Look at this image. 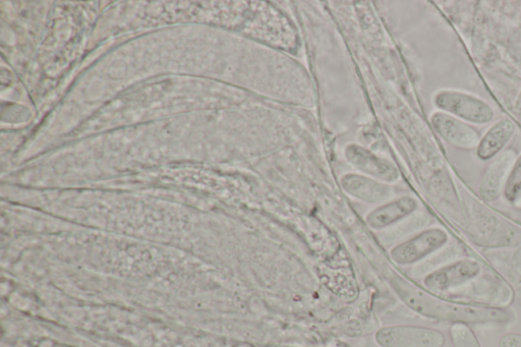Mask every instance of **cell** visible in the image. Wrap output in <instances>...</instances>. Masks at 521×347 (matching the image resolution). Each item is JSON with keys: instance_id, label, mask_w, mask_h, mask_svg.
<instances>
[{"instance_id": "6da1fadb", "label": "cell", "mask_w": 521, "mask_h": 347, "mask_svg": "<svg viewBox=\"0 0 521 347\" xmlns=\"http://www.w3.org/2000/svg\"><path fill=\"white\" fill-rule=\"evenodd\" d=\"M400 295L405 303L417 313L452 324L505 323L510 319V315L505 310L449 302L437 298L407 281L400 283Z\"/></svg>"}, {"instance_id": "7a4b0ae2", "label": "cell", "mask_w": 521, "mask_h": 347, "mask_svg": "<svg viewBox=\"0 0 521 347\" xmlns=\"http://www.w3.org/2000/svg\"><path fill=\"white\" fill-rule=\"evenodd\" d=\"M437 110L475 126H486L495 119L494 108L483 98L467 91L443 88L433 96Z\"/></svg>"}, {"instance_id": "3957f363", "label": "cell", "mask_w": 521, "mask_h": 347, "mask_svg": "<svg viewBox=\"0 0 521 347\" xmlns=\"http://www.w3.org/2000/svg\"><path fill=\"white\" fill-rule=\"evenodd\" d=\"M375 340L381 347H443L446 338L433 328L397 325L378 330Z\"/></svg>"}, {"instance_id": "277c9868", "label": "cell", "mask_w": 521, "mask_h": 347, "mask_svg": "<svg viewBox=\"0 0 521 347\" xmlns=\"http://www.w3.org/2000/svg\"><path fill=\"white\" fill-rule=\"evenodd\" d=\"M448 242L449 236L443 228L431 227L394 247L390 256L398 265H413L441 250Z\"/></svg>"}, {"instance_id": "5b68a950", "label": "cell", "mask_w": 521, "mask_h": 347, "mask_svg": "<svg viewBox=\"0 0 521 347\" xmlns=\"http://www.w3.org/2000/svg\"><path fill=\"white\" fill-rule=\"evenodd\" d=\"M344 157L361 175L389 185L399 180L396 166L366 147L349 144L344 148Z\"/></svg>"}, {"instance_id": "8992f818", "label": "cell", "mask_w": 521, "mask_h": 347, "mask_svg": "<svg viewBox=\"0 0 521 347\" xmlns=\"http://www.w3.org/2000/svg\"><path fill=\"white\" fill-rule=\"evenodd\" d=\"M482 273L481 264L473 259H460L429 273L426 287L434 292H448L476 279Z\"/></svg>"}, {"instance_id": "52a82bcc", "label": "cell", "mask_w": 521, "mask_h": 347, "mask_svg": "<svg viewBox=\"0 0 521 347\" xmlns=\"http://www.w3.org/2000/svg\"><path fill=\"white\" fill-rule=\"evenodd\" d=\"M430 122L435 132L447 143L463 149L477 148L481 134L473 126L442 111L431 114Z\"/></svg>"}, {"instance_id": "ba28073f", "label": "cell", "mask_w": 521, "mask_h": 347, "mask_svg": "<svg viewBox=\"0 0 521 347\" xmlns=\"http://www.w3.org/2000/svg\"><path fill=\"white\" fill-rule=\"evenodd\" d=\"M343 191L359 201L368 204H383L392 197L391 185L382 183L361 173H346L340 179Z\"/></svg>"}, {"instance_id": "9c48e42d", "label": "cell", "mask_w": 521, "mask_h": 347, "mask_svg": "<svg viewBox=\"0 0 521 347\" xmlns=\"http://www.w3.org/2000/svg\"><path fill=\"white\" fill-rule=\"evenodd\" d=\"M516 157L515 151L508 149L493 159L480 185V195L485 201L494 202L503 193Z\"/></svg>"}, {"instance_id": "30bf717a", "label": "cell", "mask_w": 521, "mask_h": 347, "mask_svg": "<svg viewBox=\"0 0 521 347\" xmlns=\"http://www.w3.org/2000/svg\"><path fill=\"white\" fill-rule=\"evenodd\" d=\"M419 207L417 199L402 196L381 204L366 216V222L372 229L387 228L412 215Z\"/></svg>"}, {"instance_id": "8fae6325", "label": "cell", "mask_w": 521, "mask_h": 347, "mask_svg": "<svg viewBox=\"0 0 521 347\" xmlns=\"http://www.w3.org/2000/svg\"><path fill=\"white\" fill-rule=\"evenodd\" d=\"M515 125L511 120L501 119L495 122L481 137L477 150L478 157L483 161L498 156L515 134Z\"/></svg>"}, {"instance_id": "7c38bea8", "label": "cell", "mask_w": 521, "mask_h": 347, "mask_svg": "<svg viewBox=\"0 0 521 347\" xmlns=\"http://www.w3.org/2000/svg\"><path fill=\"white\" fill-rule=\"evenodd\" d=\"M503 195L510 204H521V154L517 155L509 172Z\"/></svg>"}, {"instance_id": "4fadbf2b", "label": "cell", "mask_w": 521, "mask_h": 347, "mask_svg": "<svg viewBox=\"0 0 521 347\" xmlns=\"http://www.w3.org/2000/svg\"><path fill=\"white\" fill-rule=\"evenodd\" d=\"M453 347H482L475 332L466 323H454L450 327Z\"/></svg>"}, {"instance_id": "5bb4252c", "label": "cell", "mask_w": 521, "mask_h": 347, "mask_svg": "<svg viewBox=\"0 0 521 347\" xmlns=\"http://www.w3.org/2000/svg\"><path fill=\"white\" fill-rule=\"evenodd\" d=\"M499 347H521V334L507 333L499 339Z\"/></svg>"}]
</instances>
